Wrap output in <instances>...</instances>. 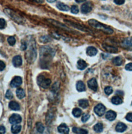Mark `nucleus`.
<instances>
[{
  "label": "nucleus",
  "mask_w": 132,
  "mask_h": 134,
  "mask_svg": "<svg viewBox=\"0 0 132 134\" xmlns=\"http://www.w3.org/2000/svg\"><path fill=\"white\" fill-rule=\"evenodd\" d=\"M92 9V4L90 2H88L84 4H83L81 6V12L83 14H88L90 13Z\"/></svg>",
  "instance_id": "7"
},
{
  "label": "nucleus",
  "mask_w": 132,
  "mask_h": 134,
  "mask_svg": "<svg viewBox=\"0 0 132 134\" xmlns=\"http://www.w3.org/2000/svg\"><path fill=\"white\" fill-rule=\"evenodd\" d=\"M22 78L20 77L16 76L10 82V86L12 88H17L22 84Z\"/></svg>",
  "instance_id": "9"
},
{
  "label": "nucleus",
  "mask_w": 132,
  "mask_h": 134,
  "mask_svg": "<svg viewBox=\"0 0 132 134\" xmlns=\"http://www.w3.org/2000/svg\"><path fill=\"white\" fill-rule=\"evenodd\" d=\"M6 98H7L8 99H11L13 98V94L10 90H7L6 95H5Z\"/></svg>",
  "instance_id": "33"
},
{
  "label": "nucleus",
  "mask_w": 132,
  "mask_h": 134,
  "mask_svg": "<svg viewBox=\"0 0 132 134\" xmlns=\"http://www.w3.org/2000/svg\"><path fill=\"white\" fill-rule=\"evenodd\" d=\"M5 64L2 61H0V71H2L5 68Z\"/></svg>",
  "instance_id": "40"
},
{
  "label": "nucleus",
  "mask_w": 132,
  "mask_h": 134,
  "mask_svg": "<svg viewBox=\"0 0 132 134\" xmlns=\"http://www.w3.org/2000/svg\"><path fill=\"white\" fill-rule=\"evenodd\" d=\"M86 0H75V2L76 3H83V2H85Z\"/></svg>",
  "instance_id": "42"
},
{
  "label": "nucleus",
  "mask_w": 132,
  "mask_h": 134,
  "mask_svg": "<svg viewBox=\"0 0 132 134\" xmlns=\"http://www.w3.org/2000/svg\"><path fill=\"white\" fill-rule=\"evenodd\" d=\"M105 110L106 108L105 106L102 104H99L94 107V111L98 116H102L105 113Z\"/></svg>",
  "instance_id": "5"
},
{
  "label": "nucleus",
  "mask_w": 132,
  "mask_h": 134,
  "mask_svg": "<svg viewBox=\"0 0 132 134\" xmlns=\"http://www.w3.org/2000/svg\"><path fill=\"white\" fill-rule=\"evenodd\" d=\"M76 89L79 92L85 91L86 90V87L84 82L81 81H78L76 84Z\"/></svg>",
  "instance_id": "22"
},
{
  "label": "nucleus",
  "mask_w": 132,
  "mask_h": 134,
  "mask_svg": "<svg viewBox=\"0 0 132 134\" xmlns=\"http://www.w3.org/2000/svg\"><path fill=\"white\" fill-rule=\"evenodd\" d=\"M88 86L89 89L94 91H97V90L98 89V83L96 79L94 78H93L90 80H89L88 81Z\"/></svg>",
  "instance_id": "10"
},
{
  "label": "nucleus",
  "mask_w": 132,
  "mask_h": 134,
  "mask_svg": "<svg viewBox=\"0 0 132 134\" xmlns=\"http://www.w3.org/2000/svg\"><path fill=\"white\" fill-rule=\"evenodd\" d=\"M21 116L18 114H13L9 118V122L13 124H19L21 122Z\"/></svg>",
  "instance_id": "8"
},
{
  "label": "nucleus",
  "mask_w": 132,
  "mask_h": 134,
  "mask_svg": "<svg viewBox=\"0 0 132 134\" xmlns=\"http://www.w3.org/2000/svg\"><path fill=\"white\" fill-rule=\"evenodd\" d=\"M37 82L38 85L43 88L47 89L50 86L51 80L50 79L45 78L43 75H40L37 78Z\"/></svg>",
  "instance_id": "4"
},
{
  "label": "nucleus",
  "mask_w": 132,
  "mask_h": 134,
  "mask_svg": "<svg viewBox=\"0 0 132 134\" xmlns=\"http://www.w3.org/2000/svg\"><path fill=\"white\" fill-rule=\"evenodd\" d=\"M122 47L128 50L132 51V37L125 38L121 44Z\"/></svg>",
  "instance_id": "6"
},
{
  "label": "nucleus",
  "mask_w": 132,
  "mask_h": 134,
  "mask_svg": "<svg viewBox=\"0 0 132 134\" xmlns=\"http://www.w3.org/2000/svg\"><path fill=\"white\" fill-rule=\"evenodd\" d=\"M88 23L93 27L101 30L106 34H111L113 33V30L109 26L105 24H103L101 23H99L96 20L90 19L88 21Z\"/></svg>",
  "instance_id": "2"
},
{
  "label": "nucleus",
  "mask_w": 132,
  "mask_h": 134,
  "mask_svg": "<svg viewBox=\"0 0 132 134\" xmlns=\"http://www.w3.org/2000/svg\"><path fill=\"white\" fill-rule=\"evenodd\" d=\"M58 131L60 133L67 134L69 132V129L65 123H62L58 127Z\"/></svg>",
  "instance_id": "11"
},
{
  "label": "nucleus",
  "mask_w": 132,
  "mask_h": 134,
  "mask_svg": "<svg viewBox=\"0 0 132 134\" xmlns=\"http://www.w3.org/2000/svg\"><path fill=\"white\" fill-rule=\"evenodd\" d=\"M79 106L84 109L87 108L89 106L88 100L85 99H80L79 101Z\"/></svg>",
  "instance_id": "25"
},
{
  "label": "nucleus",
  "mask_w": 132,
  "mask_h": 134,
  "mask_svg": "<svg viewBox=\"0 0 132 134\" xmlns=\"http://www.w3.org/2000/svg\"><path fill=\"white\" fill-rule=\"evenodd\" d=\"M112 63L116 66H120L123 63V59L120 57H117L112 59Z\"/></svg>",
  "instance_id": "19"
},
{
  "label": "nucleus",
  "mask_w": 132,
  "mask_h": 134,
  "mask_svg": "<svg viewBox=\"0 0 132 134\" xmlns=\"http://www.w3.org/2000/svg\"><path fill=\"white\" fill-rule=\"evenodd\" d=\"M87 66V64L86 62L83 60H80L77 62V67L80 70H84L85 68H86Z\"/></svg>",
  "instance_id": "18"
},
{
  "label": "nucleus",
  "mask_w": 132,
  "mask_h": 134,
  "mask_svg": "<svg viewBox=\"0 0 132 134\" xmlns=\"http://www.w3.org/2000/svg\"><path fill=\"white\" fill-rule=\"evenodd\" d=\"M117 116L116 113L113 111L110 110L107 112L106 114V118L110 121H113Z\"/></svg>",
  "instance_id": "15"
},
{
  "label": "nucleus",
  "mask_w": 132,
  "mask_h": 134,
  "mask_svg": "<svg viewBox=\"0 0 132 134\" xmlns=\"http://www.w3.org/2000/svg\"><path fill=\"white\" fill-rule=\"evenodd\" d=\"M13 63L15 67H19L22 65V60L20 55L15 57L13 59Z\"/></svg>",
  "instance_id": "12"
},
{
  "label": "nucleus",
  "mask_w": 132,
  "mask_h": 134,
  "mask_svg": "<svg viewBox=\"0 0 132 134\" xmlns=\"http://www.w3.org/2000/svg\"><path fill=\"white\" fill-rule=\"evenodd\" d=\"M104 91H105V94H106V95H110V94H111L112 93L113 89H112V88L111 87L109 86V87H106V88H105Z\"/></svg>",
  "instance_id": "32"
},
{
  "label": "nucleus",
  "mask_w": 132,
  "mask_h": 134,
  "mask_svg": "<svg viewBox=\"0 0 132 134\" xmlns=\"http://www.w3.org/2000/svg\"><path fill=\"white\" fill-rule=\"evenodd\" d=\"M125 118H126L127 121L132 122V112L128 113Z\"/></svg>",
  "instance_id": "37"
},
{
  "label": "nucleus",
  "mask_w": 132,
  "mask_h": 134,
  "mask_svg": "<svg viewBox=\"0 0 132 134\" xmlns=\"http://www.w3.org/2000/svg\"><path fill=\"white\" fill-rule=\"evenodd\" d=\"M49 2H50V3H53V2H55L56 0H47Z\"/></svg>",
  "instance_id": "44"
},
{
  "label": "nucleus",
  "mask_w": 132,
  "mask_h": 134,
  "mask_svg": "<svg viewBox=\"0 0 132 134\" xmlns=\"http://www.w3.org/2000/svg\"><path fill=\"white\" fill-rule=\"evenodd\" d=\"M72 114L75 117L79 118L81 116V115L82 114V110L80 108H75L73 109V110L72 111Z\"/></svg>",
  "instance_id": "28"
},
{
  "label": "nucleus",
  "mask_w": 132,
  "mask_h": 134,
  "mask_svg": "<svg viewBox=\"0 0 132 134\" xmlns=\"http://www.w3.org/2000/svg\"><path fill=\"white\" fill-rule=\"evenodd\" d=\"M93 129L97 133H101L103 130V125L101 123H98L94 126Z\"/></svg>",
  "instance_id": "26"
},
{
  "label": "nucleus",
  "mask_w": 132,
  "mask_h": 134,
  "mask_svg": "<svg viewBox=\"0 0 132 134\" xmlns=\"http://www.w3.org/2000/svg\"><path fill=\"white\" fill-rule=\"evenodd\" d=\"M6 132V129L4 126H0V134H5Z\"/></svg>",
  "instance_id": "41"
},
{
  "label": "nucleus",
  "mask_w": 132,
  "mask_h": 134,
  "mask_svg": "<svg viewBox=\"0 0 132 134\" xmlns=\"http://www.w3.org/2000/svg\"><path fill=\"white\" fill-rule=\"evenodd\" d=\"M111 103L114 105H118L122 103V100L120 97L118 96H113L111 98Z\"/></svg>",
  "instance_id": "24"
},
{
  "label": "nucleus",
  "mask_w": 132,
  "mask_h": 134,
  "mask_svg": "<svg viewBox=\"0 0 132 134\" xmlns=\"http://www.w3.org/2000/svg\"><path fill=\"white\" fill-rule=\"evenodd\" d=\"M21 130V126L20 125H18L17 124H14L12 126L11 131L13 134H18Z\"/></svg>",
  "instance_id": "21"
},
{
  "label": "nucleus",
  "mask_w": 132,
  "mask_h": 134,
  "mask_svg": "<svg viewBox=\"0 0 132 134\" xmlns=\"http://www.w3.org/2000/svg\"><path fill=\"white\" fill-rule=\"evenodd\" d=\"M125 69L129 71H132V63L128 64L125 66Z\"/></svg>",
  "instance_id": "39"
},
{
  "label": "nucleus",
  "mask_w": 132,
  "mask_h": 134,
  "mask_svg": "<svg viewBox=\"0 0 132 134\" xmlns=\"http://www.w3.org/2000/svg\"><path fill=\"white\" fill-rule=\"evenodd\" d=\"M127 129V126L125 124L122 123H118L116 126V131L117 132L122 133L124 132Z\"/></svg>",
  "instance_id": "13"
},
{
  "label": "nucleus",
  "mask_w": 132,
  "mask_h": 134,
  "mask_svg": "<svg viewBox=\"0 0 132 134\" xmlns=\"http://www.w3.org/2000/svg\"><path fill=\"white\" fill-rule=\"evenodd\" d=\"M16 94H17V97L19 99H22L23 98H24L25 97V92H24V90L21 88H19V89H18L17 90Z\"/></svg>",
  "instance_id": "27"
},
{
  "label": "nucleus",
  "mask_w": 132,
  "mask_h": 134,
  "mask_svg": "<svg viewBox=\"0 0 132 134\" xmlns=\"http://www.w3.org/2000/svg\"><path fill=\"white\" fill-rule=\"evenodd\" d=\"M71 11L72 13L74 14H77L79 12L78 6L76 5H73L71 8Z\"/></svg>",
  "instance_id": "31"
},
{
  "label": "nucleus",
  "mask_w": 132,
  "mask_h": 134,
  "mask_svg": "<svg viewBox=\"0 0 132 134\" xmlns=\"http://www.w3.org/2000/svg\"><path fill=\"white\" fill-rule=\"evenodd\" d=\"M40 40L41 41L43 42H47L49 41H50V38L49 36H43L40 38Z\"/></svg>",
  "instance_id": "36"
},
{
  "label": "nucleus",
  "mask_w": 132,
  "mask_h": 134,
  "mask_svg": "<svg viewBox=\"0 0 132 134\" xmlns=\"http://www.w3.org/2000/svg\"><path fill=\"white\" fill-rule=\"evenodd\" d=\"M6 21L3 18H0V29H3L6 26Z\"/></svg>",
  "instance_id": "35"
},
{
  "label": "nucleus",
  "mask_w": 132,
  "mask_h": 134,
  "mask_svg": "<svg viewBox=\"0 0 132 134\" xmlns=\"http://www.w3.org/2000/svg\"><path fill=\"white\" fill-rule=\"evenodd\" d=\"M35 2H36L37 3H42L44 2V0H33Z\"/></svg>",
  "instance_id": "43"
},
{
  "label": "nucleus",
  "mask_w": 132,
  "mask_h": 134,
  "mask_svg": "<svg viewBox=\"0 0 132 134\" xmlns=\"http://www.w3.org/2000/svg\"><path fill=\"white\" fill-rule=\"evenodd\" d=\"M55 54L54 51L49 47L41 48L40 51V61L43 68H47L49 62L51 61Z\"/></svg>",
  "instance_id": "1"
},
{
  "label": "nucleus",
  "mask_w": 132,
  "mask_h": 134,
  "mask_svg": "<svg viewBox=\"0 0 132 134\" xmlns=\"http://www.w3.org/2000/svg\"><path fill=\"white\" fill-rule=\"evenodd\" d=\"M115 3H116L117 5H121L124 3L125 0H113Z\"/></svg>",
  "instance_id": "38"
},
{
  "label": "nucleus",
  "mask_w": 132,
  "mask_h": 134,
  "mask_svg": "<svg viewBox=\"0 0 132 134\" xmlns=\"http://www.w3.org/2000/svg\"><path fill=\"white\" fill-rule=\"evenodd\" d=\"M36 129H37V131L39 133H43L44 131V125H43V124L41 123H39V122L37 123V124H36Z\"/></svg>",
  "instance_id": "29"
},
{
  "label": "nucleus",
  "mask_w": 132,
  "mask_h": 134,
  "mask_svg": "<svg viewBox=\"0 0 132 134\" xmlns=\"http://www.w3.org/2000/svg\"><path fill=\"white\" fill-rule=\"evenodd\" d=\"M56 6L59 9H60L62 11L67 12V11H69V9H70L68 5H65V4L62 3H57V5H56Z\"/></svg>",
  "instance_id": "23"
},
{
  "label": "nucleus",
  "mask_w": 132,
  "mask_h": 134,
  "mask_svg": "<svg viewBox=\"0 0 132 134\" xmlns=\"http://www.w3.org/2000/svg\"><path fill=\"white\" fill-rule=\"evenodd\" d=\"M9 107L10 109L15 111H18L19 110L20 108L19 104H18L17 102L12 101L10 102L9 104Z\"/></svg>",
  "instance_id": "16"
},
{
  "label": "nucleus",
  "mask_w": 132,
  "mask_h": 134,
  "mask_svg": "<svg viewBox=\"0 0 132 134\" xmlns=\"http://www.w3.org/2000/svg\"><path fill=\"white\" fill-rule=\"evenodd\" d=\"M90 118V115L87 113H84L82 118V121L84 123L87 122Z\"/></svg>",
  "instance_id": "34"
},
{
  "label": "nucleus",
  "mask_w": 132,
  "mask_h": 134,
  "mask_svg": "<svg viewBox=\"0 0 132 134\" xmlns=\"http://www.w3.org/2000/svg\"><path fill=\"white\" fill-rule=\"evenodd\" d=\"M103 47L105 49V50H106L107 52L110 53H115L118 51V49L113 46L104 44L103 45Z\"/></svg>",
  "instance_id": "17"
},
{
  "label": "nucleus",
  "mask_w": 132,
  "mask_h": 134,
  "mask_svg": "<svg viewBox=\"0 0 132 134\" xmlns=\"http://www.w3.org/2000/svg\"><path fill=\"white\" fill-rule=\"evenodd\" d=\"M72 131L75 134H88V131L86 130L74 127L72 129Z\"/></svg>",
  "instance_id": "20"
},
{
  "label": "nucleus",
  "mask_w": 132,
  "mask_h": 134,
  "mask_svg": "<svg viewBox=\"0 0 132 134\" xmlns=\"http://www.w3.org/2000/svg\"><path fill=\"white\" fill-rule=\"evenodd\" d=\"M7 41H8V43H9V44L10 46H14L16 42L15 38L13 36L9 37L7 39Z\"/></svg>",
  "instance_id": "30"
},
{
  "label": "nucleus",
  "mask_w": 132,
  "mask_h": 134,
  "mask_svg": "<svg viewBox=\"0 0 132 134\" xmlns=\"http://www.w3.org/2000/svg\"><path fill=\"white\" fill-rule=\"evenodd\" d=\"M4 11L5 14H7L10 18H12L14 21L19 23H23V18H22L21 16H20L16 12L10 9H5Z\"/></svg>",
  "instance_id": "3"
},
{
  "label": "nucleus",
  "mask_w": 132,
  "mask_h": 134,
  "mask_svg": "<svg viewBox=\"0 0 132 134\" xmlns=\"http://www.w3.org/2000/svg\"><path fill=\"white\" fill-rule=\"evenodd\" d=\"M86 52L89 56L93 57V56H95L97 54L98 50L95 47L90 46L88 47V48L87 49Z\"/></svg>",
  "instance_id": "14"
}]
</instances>
